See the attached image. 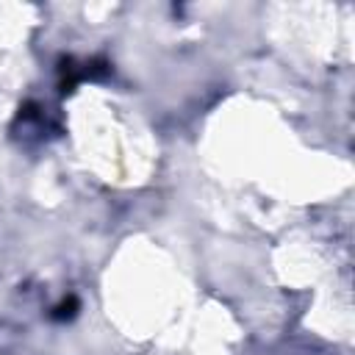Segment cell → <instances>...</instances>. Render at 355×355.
I'll list each match as a JSON object with an SVG mask.
<instances>
[{"mask_svg": "<svg viewBox=\"0 0 355 355\" xmlns=\"http://www.w3.org/2000/svg\"><path fill=\"white\" fill-rule=\"evenodd\" d=\"M75 311H78V300H75V297H67L64 302H58V305H55V311H53V319H58V322H64V319H72V316H75Z\"/></svg>", "mask_w": 355, "mask_h": 355, "instance_id": "6da1fadb", "label": "cell"}]
</instances>
